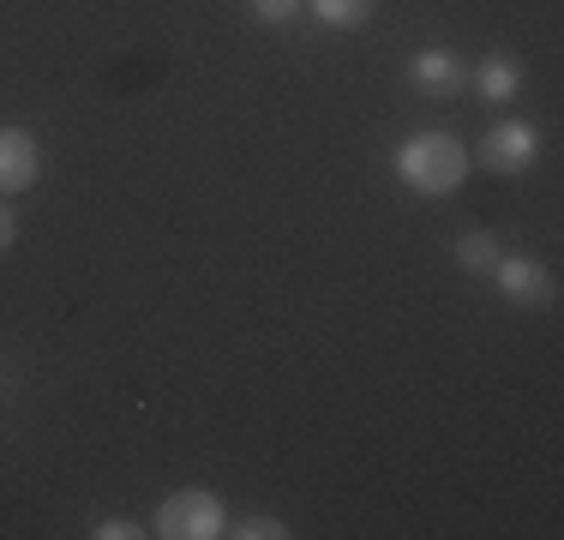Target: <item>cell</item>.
I'll use <instances>...</instances> for the list:
<instances>
[{
    "label": "cell",
    "instance_id": "277c9868",
    "mask_svg": "<svg viewBox=\"0 0 564 540\" xmlns=\"http://www.w3.org/2000/svg\"><path fill=\"white\" fill-rule=\"evenodd\" d=\"M43 174V144L24 127H0V193H24Z\"/></svg>",
    "mask_w": 564,
    "mask_h": 540
},
{
    "label": "cell",
    "instance_id": "5b68a950",
    "mask_svg": "<svg viewBox=\"0 0 564 540\" xmlns=\"http://www.w3.org/2000/svg\"><path fill=\"white\" fill-rule=\"evenodd\" d=\"M492 270H499V294L510 306H546L553 301V277L534 259H492Z\"/></svg>",
    "mask_w": 564,
    "mask_h": 540
},
{
    "label": "cell",
    "instance_id": "4fadbf2b",
    "mask_svg": "<svg viewBox=\"0 0 564 540\" xmlns=\"http://www.w3.org/2000/svg\"><path fill=\"white\" fill-rule=\"evenodd\" d=\"M12 228H19V223H12V210H7V205H0V252H7V247H12Z\"/></svg>",
    "mask_w": 564,
    "mask_h": 540
},
{
    "label": "cell",
    "instance_id": "30bf717a",
    "mask_svg": "<svg viewBox=\"0 0 564 540\" xmlns=\"http://www.w3.org/2000/svg\"><path fill=\"white\" fill-rule=\"evenodd\" d=\"M252 12H259L264 24H289L294 12H301V0H252Z\"/></svg>",
    "mask_w": 564,
    "mask_h": 540
},
{
    "label": "cell",
    "instance_id": "7c38bea8",
    "mask_svg": "<svg viewBox=\"0 0 564 540\" xmlns=\"http://www.w3.org/2000/svg\"><path fill=\"white\" fill-rule=\"evenodd\" d=\"M97 534H102V540H127V534H139V529H132V522H102Z\"/></svg>",
    "mask_w": 564,
    "mask_h": 540
},
{
    "label": "cell",
    "instance_id": "6da1fadb",
    "mask_svg": "<svg viewBox=\"0 0 564 540\" xmlns=\"http://www.w3.org/2000/svg\"><path fill=\"white\" fill-rule=\"evenodd\" d=\"M397 174L414 193H456L468 174V156L451 132H414V139L397 144Z\"/></svg>",
    "mask_w": 564,
    "mask_h": 540
},
{
    "label": "cell",
    "instance_id": "3957f363",
    "mask_svg": "<svg viewBox=\"0 0 564 540\" xmlns=\"http://www.w3.org/2000/svg\"><path fill=\"white\" fill-rule=\"evenodd\" d=\"M534 156H541V132H534L529 120H505V127H492L487 139H480V162H487L492 174H522Z\"/></svg>",
    "mask_w": 564,
    "mask_h": 540
},
{
    "label": "cell",
    "instance_id": "7a4b0ae2",
    "mask_svg": "<svg viewBox=\"0 0 564 540\" xmlns=\"http://www.w3.org/2000/svg\"><path fill=\"white\" fill-rule=\"evenodd\" d=\"M156 534L163 540H217L223 505L210 493H169L163 510H156Z\"/></svg>",
    "mask_w": 564,
    "mask_h": 540
},
{
    "label": "cell",
    "instance_id": "ba28073f",
    "mask_svg": "<svg viewBox=\"0 0 564 540\" xmlns=\"http://www.w3.org/2000/svg\"><path fill=\"white\" fill-rule=\"evenodd\" d=\"M492 259H499V240H492L487 228H468V235L456 240V264L463 270H492Z\"/></svg>",
    "mask_w": 564,
    "mask_h": 540
},
{
    "label": "cell",
    "instance_id": "9c48e42d",
    "mask_svg": "<svg viewBox=\"0 0 564 540\" xmlns=\"http://www.w3.org/2000/svg\"><path fill=\"white\" fill-rule=\"evenodd\" d=\"M313 12L325 24H337V31H355V24L372 19V0H313Z\"/></svg>",
    "mask_w": 564,
    "mask_h": 540
},
{
    "label": "cell",
    "instance_id": "8992f818",
    "mask_svg": "<svg viewBox=\"0 0 564 540\" xmlns=\"http://www.w3.org/2000/svg\"><path fill=\"white\" fill-rule=\"evenodd\" d=\"M517 85H522L517 61H505V54H499V61H480V73H475V90H480L487 102H510V97H517Z\"/></svg>",
    "mask_w": 564,
    "mask_h": 540
},
{
    "label": "cell",
    "instance_id": "52a82bcc",
    "mask_svg": "<svg viewBox=\"0 0 564 540\" xmlns=\"http://www.w3.org/2000/svg\"><path fill=\"white\" fill-rule=\"evenodd\" d=\"M414 85H426V90H451L456 85V54L451 48H426V54H414Z\"/></svg>",
    "mask_w": 564,
    "mask_h": 540
},
{
    "label": "cell",
    "instance_id": "8fae6325",
    "mask_svg": "<svg viewBox=\"0 0 564 540\" xmlns=\"http://www.w3.org/2000/svg\"><path fill=\"white\" fill-rule=\"evenodd\" d=\"M235 534H240V540H276V534H289V529H282V522H271V517H247Z\"/></svg>",
    "mask_w": 564,
    "mask_h": 540
}]
</instances>
